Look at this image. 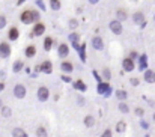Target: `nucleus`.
<instances>
[{"mask_svg": "<svg viewBox=\"0 0 155 137\" xmlns=\"http://www.w3.org/2000/svg\"><path fill=\"white\" fill-rule=\"evenodd\" d=\"M38 18H39V15H38L36 11L27 9V11H24V12L21 14V21H23L24 24H30L32 21H35V20H38Z\"/></svg>", "mask_w": 155, "mask_h": 137, "instance_id": "1", "label": "nucleus"}, {"mask_svg": "<svg viewBox=\"0 0 155 137\" xmlns=\"http://www.w3.org/2000/svg\"><path fill=\"white\" fill-rule=\"evenodd\" d=\"M110 29L113 33H116V35H119V33H122V26H120V21L119 20H115L110 23Z\"/></svg>", "mask_w": 155, "mask_h": 137, "instance_id": "2", "label": "nucleus"}, {"mask_svg": "<svg viewBox=\"0 0 155 137\" xmlns=\"http://www.w3.org/2000/svg\"><path fill=\"white\" fill-rule=\"evenodd\" d=\"M14 93L17 98H24L26 95V88L23 86V84H17V86L14 88Z\"/></svg>", "mask_w": 155, "mask_h": 137, "instance_id": "3", "label": "nucleus"}, {"mask_svg": "<svg viewBox=\"0 0 155 137\" xmlns=\"http://www.w3.org/2000/svg\"><path fill=\"white\" fill-rule=\"evenodd\" d=\"M11 54V47L6 44V42H2L0 44V56L2 57H8Z\"/></svg>", "mask_w": 155, "mask_h": 137, "instance_id": "4", "label": "nucleus"}, {"mask_svg": "<svg viewBox=\"0 0 155 137\" xmlns=\"http://www.w3.org/2000/svg\"><path fill=\"white\" fill-rule=\"evenodd\" d=\"M48 89L45 88V86H41L39 89H38V98L41 99V101H45L47 98H48Z\"/></svg>", "mask_w": 155, "mask_h": 137, "instance_id": "5", "label": "nucleus"}, {"mask_svg": "<svg viewBox=\"0 0 155 137\" xmlns=\"http://www.w3.org/2000/svg\"><path fill=\"white\" fill-rule=\"evenodd\" d=\"M44 32H45V26H44V24H42V23L35 24V27H33V35L39 36V35H42Z\"/></svg>", "mask_w": 155, "mask_h": 137, "instance_id": "6", "label": "nucleus"}, {"mask_svg": "<svg viewBox=\"0 0 155 137\" xmlns=\"http://www.w3.org/2000/svg\"><path fill=\"white\" fill-rule=\"evenodd\" d=\"M92 45H93V48H97V50H102V48H104V42H102V39L99 36H95L92 39Z\"/></svg>", "mask_w": 155, "mask_h": 137, "instance_id": "7", "label": "nucleus"}, {"mask_svg": "<svg viewBox=\"0 0 155 137\" xmlns=\"http://www.w3.org/2000/svg\"><path fill=\"white\" fill-rule=\"evenodd\" d=\"M68 53H70V48H68L66 44H60L59 45V56L60 57H66Z\"/></svg>", "mask_w": 155, "mask_h": 137, "instance_id": "8", "label": "nucleus"}, {"mask_svg": "<svg viewBox=\"0 0 155 137\" xmlns=\"http://www.w3.org/2000/svg\"><path fill=\"white\" fill-rule=\"evenodd\" d=\"M122 66H124V70H125V71H133V70H134V63H133L131 59H128V57L122 62Z\"/></svg>", "mask_w": 155, "mask_h": 137, "instance_id": "9", "label": "nucleus"}, {"mask_svg": "<svg viewBox=\"0 0 155 137\" xmlns=\"http://www.w3.org/2000/svg\"><path fill=\"white\" fill-rule=\"evenodd\" d=\"M60 68H62L63 72H72L74 71V66H72L71 62H63L62 65H60Z\"/></svg>", "mask_w": 155, "mask_h": 137, "instance_id": "10", "label": "nucleus"}, {"mask_svg": "<svg viewBox=\"0 0 155 137\" xmlns=\"http://www.w3.org/2000/svg\"><path fill=\"white\" fill-rule=\"evenodd\" d=\"M145 80L148 83H155V72L154 71H146L145 72Z\"/></svg>", "mask_w": 155, "mask_h": 137, "instance_id": "11", "label": "nucleus"}, {"mask_svg": "<svg viewBox=\"0 0 155 137\" xmlns=\"http://www.w3.org/2000/svg\"><path fill=\"white\" fill-rule=\"evenodd\" d=\"M51 70H53V66H51V63H50L48 61H45L44 63L41 65V71H44V72H47V74H50Z\"/></svg>", "mask_w": 155, "mask_h": 137, "instance_id": "12", "label": "nucleus"}, {"mask_svg": "<svg viewBox=\"0 0 155 137\" xmlns=\"http://www.w3.org/2000/svg\"><path fill=\"white\" fill-rule=\"evenodd\" d=\"M133 18H134V21H136L137 24H142V23L145 21V15H143L142 12H136V14L133 15Z\"/></svg>", "mask_w": 155, "mask_h": 137, "instance_id": "13", "label": "nucleus"}, {"mask_svg": "<svg viewBox=\"0 0 155 137\" xmlns=\"http://www.w3.org/2000/svg\"><path fill=\"white\" fill-rule=\"evenodd\" d=\"M12 136H14V137H27L26 131L21 130V128H15V130L12 131Z\"/></svg>", "mask_w": 155, "mask_h": 137, "instance_id": "14", "label": "nucleus"}, {"mask_svg": "<svg viewBox=\"0 0 155 137\" xmlns=\"http://www.w3.org/2000/svg\"><path fill=\"white\" fill-rule=\"evenodd\" d=\"M116 17H117V20L119 21H124V20H127V12L124 11V9H117V12H116Z\"/></svg>", "mask_w": 155, "mask_h": 137, "instance_id": "15", "label": "nucleus"}, {"mask_svg": "<svg viewBox=\"0 0 155 137\" xmlns=\"http://www.w3.org/2000/svg\"><path fill=\"white\" fill-rule=\"evenodd\" d=\"M35 53H36V48H35V45H30V47L26 48V56H27V57L35 56Z\"/></svg>", "mask_w": 155, "mask_h": 137, "instance_id": "16", "label": "nucleus"}, {"mask_svg": "<svg viewBox=\"0 0 155 137\" xmlns=\"http://www.w3.org/2000/svg\"><path fill=\"white\" fill-rule=\"evenodd\" d=\"M17 38H18V30H17L15 27H12V29L9 30V39H11V41H15Z\"/></svg>", "mask_w": 155, "mask_h": 137, "instance_id": "17", "label": "nucleus"}, {"mask_svg": "<svg viewBox=\"0 0 155 137\" xmlns=\"http://www.w3.org/2000/svg\"><path fill=\"white\" fill-rule=\"evenodd\" d=\"M84 124H86V127H93V124H95V119H93L92 116H86V118H84Z\"/></svg>", "mask_w": 155, "mask_h": 137, "instance_id": "18", "label": "nucleus"}, {"mask_svg": "<svg viewBox=\"0 0 155 137\" xmlns=\"http://www.w3.org/2000/svg\"><path fill=\"white\" fill-rule=\"evenodd\" d=\"M38 137H47V131H45V128L44 127H39L38 128V131H36Z\"/></svg>", "mask_w": 155, "mask_h": 137, "instance_id": "19", "label": "nucleus"}, {"mask_svg": "<svg viewBox=\"0 0 155 137\" xmlns=\"http://www.w3.org/2000/svg\"><path fill=\"white\" fill-rule=\"evenodd\" d=\"M98 92L99 93H104V92H108V84H99V86H98Z\"/></svg>", "mask_w": 155, "mask_h": 137, "instance_id": "20", "label": "nucleus"}, {"mask_svg": "<svg viewBox=\"0 0 155 137\" xmlns=\"http://www.w3.org/2000/svg\"><path fill=\"white\" fill-rule=\"evenodd\" d=\"M119 110L122 113H128V110H130V108H128V106L125 104V102H120V104H119Z\"/></svg>", "mask_w": 155, "mask_h": 137, "instance_id": "21", "label": "nucleus"}, {"mask_svg": "<svg viewBox=\"0 0 155 137\" xmlns=\"http://www.w3.org/2000/svg\"><path fill=\"white\" fill-rule=\"evenodd\" d=\"M51 8H53L54 11L60 9V2H59V0H51Z\"/></svg>", "mask_w": 155, "mask_h": 137, "instance_id": "22", "label": "nucleus"}, {"mask_svg": "<svg viewBox=\"0 0 155 137\" xmlns=\"http://www.w3.org/2000/svg\"><path fill=\"white\" fill-rule=\"evenodd\" d=\"M21 68H23V62H20V61H17V62L14 63V71H15V72H18V71L21 70Z\"/></svg>", "mask_w": 155, "mask_h": 137, "instance_id": "23", "label": "nucleus"}, {"mask_svg": "<svg viewBox=\"0 0 155 137\" xmlns=\"http://www.w3.org/2000/svg\"><path fill=\"white\" fill-rule=\"evenodd\" d=\"M116 97H117L119 99H125V98H127V92H125V90H117V92H116Z\"/></svg>", "mask_w": 155, "mask_h": 137, "instance_id": "24", "label": "nucleus"}, {"mask_svg": "<svg viewBox=\"0 0 155 137\" xmlns=\"http://www.w3.org/2000/svg\"><path fill=\"white\" fill-rule=\"evenodd\" d=\"M74 86H75L77 89H80V90H86V86H84V84L81 83V80H79V81H75V84H74Z\"/></svg>", "mask_w": 155, "mask_h": 137, "instance_id": "25", "label": "nucleus"}, {"mask_svg": "<svg viewBox=\"0 0 155 137\" xmlns=\"http://www.w3.org/2000/svg\"><path fill=\"white\" fill-rule=\"evenodd\" d=\"M116 130H117L119 133H122V131L125 130V122H119V124L116 125Z\"/></svg>", "mask_w": 155, "mask_h": 137, "instance_id": "26", "label": "nucleus"}, {"mask_svg": "<svg viewBox=\"0 0 155 137\" xmlns=\"http://www.w3.org/2000/svg\"><path fill=\"white\" fill-rule=\"evenodd\" d=\"M2 115H3V116H11V110L8 108V107H3V108H2Z\"/></svg>", "mask_w": 155, "mask_h": 137, "instance_id": "27", "label": "nucleus"}, {"mask_svg": "<svg viewBox=\"0 0 155 137\" xmlns=\"http://www.w3.org/2000/svg\"><path fill=\"white\" fill-rule=\"evenodd\" d=\"M5 26H6V18L3 15H0V29H3Z\"/></svg>", "mask_w": 155, "mask_h": 137, "instance_id": "28", "label": "nucleus"}, {"mask_svg": "<svg viewBox=\"0 0 155 137\" xmlns=\"http://www.w3.org/2000/svg\"><path fill=\"white\" fill-rule=\"evenodd\" d=\"M145 66H146V56H142V57H140V68L143 70Z\"/></svg>", "mask_w": 155, "mask_h": 137, "instance_id": "29", "label": "nucleus"}, {"mask_svg": "<svg viewBox=\"0 0 155 137\" xmlns=\"http://www.w3.org/2000/svg\"><path fill=\"white\" fill-rule=\"evenodd\" d=\"M51 48V38H47L45 39V50H50Z\"/></svg>", "mask_w": 155, "mask_h": 137, "instance_id": "30", "label": "nucleus"}, {"mask_svg": "<svg viewBox=\"0 0 155 137\" xmlns=\"http://www.w3.org/2000/svg\"><path fill=\"white\" fill-rule=\"evenodd\" d=\"M101 137H111V130H106L104 133H102Z\"/></svg>", "mask_w": 155, "mask_h": 137, "instance_id": "31", "label": "nucleus"}, {"mask_svg": "<svg viewBox=\"0 0 155 137\" xmlns=\"http://www.w3.org/2000/svg\"><path fill=\"white\" fill-rule=\"evenodd\" d=\"M70 26H71V27H72V29H75V27H77V26H79V23H77V20H71Z\"/></svg>", "mask_w": 155, "mask_h": 137, "instance_id": "32", "label": "nucleus"}, {"mask_svg": "<svg viewBox=\"0 0 155 137\" xmlns=\"http://www.w3.org/2000/svg\"><path fill=\"white\" fill-rule=\"evenodd\" d=\"M131 84H133V86H137V84H139V80H137V79H131Z\"/></svg>", "mask_w": 155, "mask_h": 137, "instance_id": "33", "label": "nucleus"}, {"mask_svg": "<svg viewBox=\"0 0 155 137\" xmlns=\"http://www.w3.org/2000/svg\"><path fill=\"white\" fill-rule=\"evenodd\" d=\"M136 113L139 115V116H143V110H142V108H137V110H136Z\"/></svg>", "mask_w": 155, "mask_h": 137, "instance_id": "34", "label": "nucleus"}, {"mask_svg": "<svg viewBox=\"0 0 155 137\" xmlns=\"http://www.w3.org/2000/svg\"><path fill=\"white\" fill-rule=\"evenodd\" d=\"M104 75H106V79L108 80V77H110V72H108V70H106V71H104Z\"/></svg>", "mask_w": 155, "mask_h": 137, "instance_id": "35", "label": "nucleus"}, {"mask_svg": "<svg viewBox=\"0 0 155 137\" xmlns=\"http://www.w3.org/2000/svg\"><path fill=\"white\" fill-rule=\"evenodd\" d=\"M62 79H63L65 81H71V79H70V77H66V75H63V77H62Z\"/></svg>", "mask_w": 155, "mask_h": 137, "instance_id": "36", "label": "nucleus"}, {"mask_svg": "<svg viewBox=\"0 0 155 137\" xmlns=\"http://www.w3.org/2000/svg\"><path fill=\"white\" fill-rule=\"evenodd\" d=\"M3 88H5V84H3V83H0V92L3 90Z\"/></svg>", "mask_w": 155, "mask_h": 137, "instance_id": "37", "label": "nucleus"}, {"mask_svg": "<svg viewBox=\"0 0 155 137\" xmlns=\"http://www.w3.org/2000/svg\"><path fill=\"white\" fill-rule=\"evenodd\" d=\"M89 2H90V3H97V2H98V0H89Z\"/></svg>", "mask_w": 155, "mask_h": 137, "instance_id": "38", "label": "nucleus"}, {"mask_svg": "<svg viewBox=\"0 0 155 137\" xmlns=\"http://www.w3.org/2000/svg\"><path fill=\"white\" fill-rule=\"evenodd\" d=\"M154 121H155V115H154Z\"/></svg>", "mask_w": 155, "mask_h": 137, "instance_id": "39", "label": "nucleus"}]
</instances>
